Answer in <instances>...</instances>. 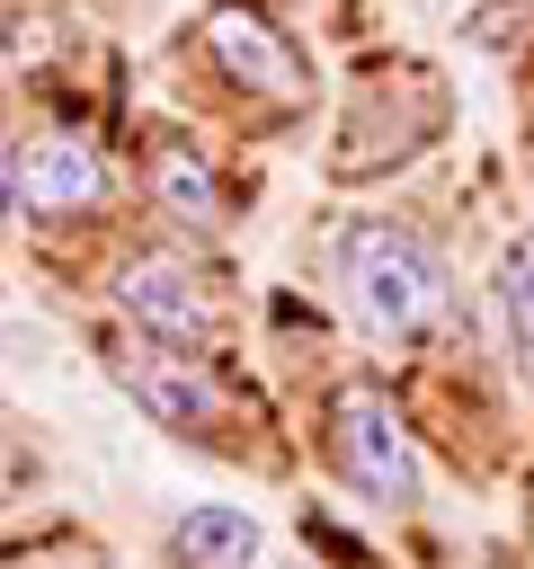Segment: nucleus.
<instances>
[{"instance_id": "obj_1", "label": "nucleus", "mask_w": 534, "mask_h": 569, "mask_svg": "<svg viewBox=\"0 0 534 569\" xmlns=\"http://www.w3.org/2000/svg\"><path fill=\"white\" fill-rule=\"evenodd\" d=\"M338 284H347L356 320L383 338H418L445 320V267L400 222H347L338 231Z\"/></svg>"}, {"instance_id": "obj_2", "label": "nucleus", "mask_w": 534, "mask_h": 569, "mask_svg": "<svg viewBox=\"0 0 534 569\" xmlns=\"http://www.w3.org/2000/svg\"><path fill=\"white\" fill-rule=\"evenodd\" d=\"M329 462L374 507H409L418 498V445H409V418L392 409L383 382H338L329 391Z\"/></svg>"}, {"instance_id": "obj_3", "label": "nucleus", "mask_w": 534, "mask_h": 569, "mask_svg": "<svg viewBox=\"0 0 534 569\" xmlns=\"http://www.w3.org/2000/svg\"><path fill=\"white\" fill-rule=\"evenodd\" d=\"M116 311L142 329V338H160V347H205L214 338V284H205V267L196 258H178V249H151V258H134L125 276H116Z\"/></svg>"}, {"instance_id": "obj_4", "label": "nucleus", "mask_w": 534, "mask_h": 569, "mask_svg": "<svg viewBox=\"0 0 534 569\" xmlns=\"http://www.w3.org/2000/svg\"><path fill=\"white\" fill-rule=\"evenodd\" d=\"M0 196H9L18 213H36V222H53V213H89V204L107 196V151L80 142V133H36V142L9 151Z\"/></svg>"}, {"instance_id": "obj_5", "label": "nucleus", "mask_w": 534, "mask_h": 569, "mask_svg": "<svg viewBox=\"0 0 534 569\" xmlns=\"http://www.w3.org/2000/svg\"><path fill=\"white\" fill-rule=\"evenodd\" d=\"M116 382L160 418V427H187V436H205L214 418H222V382H214V365L196 356V347H160V338H134V347H116Z\"/></svg>"}, {"instance_id": "obj_6", "label": "nucleus", "mask_w": 534, "mask_h": 569, "mask_svg": "<svg viewBox=\"0 0 534 569\" xmlns=\"http://www.w3.org/2000/svg\"><path fill=\"white\" fill-rule=\"evenodd\" d=\"M205 44H214V62L240 80V89H267V98H303V53L258 18V9H214L205 18Z\"/></svg>"}, {"instance_id": "obj_7", "label": "nucleus", "mask_w": 534, "mask_h": 569, "mask_svg": "<svg viewBox=\"0 0 534 569\" xmlns=\"http://www.w3.org/2000/svg\"><path fill=\"white\" fill-rule=\"evenodd\" d=\"M178 560L187 569H249L258 560V525L240 507H187L178 516Z\"/></svg>"}, {"instance_id": "obj_8", "label": "nucleus", "mask_w": 534, "mask_h": 569, "mask_svg": "<svg viewBox=\"0 0 534 569\" xmlns=\"http://www.w3.org/2000/svg\"><path fill=\"white\" fill-rule=\"evenodd\" d=\"M151 187H160V204L187 213V222H214V213H222V187H214V169H205L187 142H169V151L151 160Z\"/></svg>"}, {"instance_id": "obj_9", "label": "nucleus", "mask_w": 534, "mask_h": 569, "mask_svg": "<svg viewBox=\"0 0 534 569\" xmlns=\"http://www.w3.org/2000/svg\"><path fill=\"white\" fill-rule=\"evenodd\" d=\"M498 320H507V338H516V356L534 365V231H516L507 249H498Z\"/></svg>"}, {"instance_id": "obj_10", "label": "nucleus", "mask_w": 534, "mask_h": 569, "mask_svg": "<svg viewBox=\"0 0 534 569\" xmlns=\"http://www.w3.org/2000/svg\"><path fill=\"white\" fill-rule=\"evenodd\" d=\"M18 489H27V436H18V418L0 409V516L18 507Z\"/></svg>"}, {"instance_id": "obj_11", "label": "nucleus", "mask_w": 534, "mask_h": 569, "mask_svg": "<svg viewBox=\"0 0 534 569\" xmlns=\"http://www.w3.org/2000/svg\"><path fill=\"white\" fill-rule=\"evenodd\" d=\"M294 569H303V560H294Z\"/></svg>"}]
</instances>
